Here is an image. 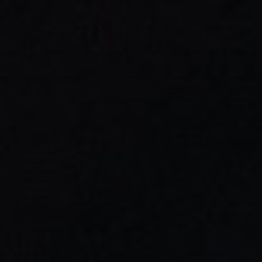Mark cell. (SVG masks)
Segmentation results:
<instances>
[]
</instances>
